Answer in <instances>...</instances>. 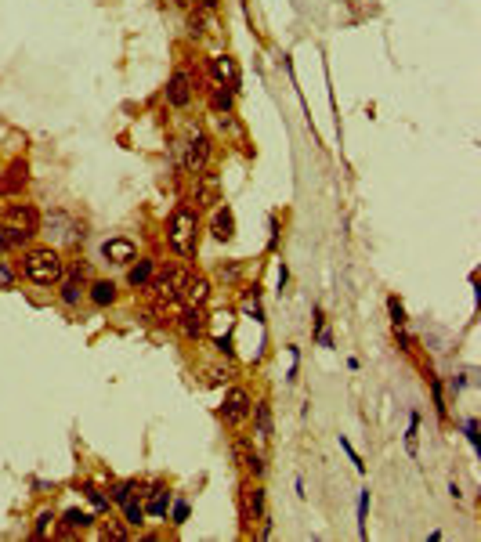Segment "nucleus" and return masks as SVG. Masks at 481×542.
Segmentation results:
<instances>
[{"mask_svg": "<svg viewBox=\"0 0 481 542\" xmlns=\"http://www.w3.org/2000/svg\"><path fill=\"white\" fill-rule=\"evenodd\" d=\"M102 538H105V542H109V538H112V542H127L131 531L119 524V521H105V524H102Z\"/></svg>", "mask_w": 481, "mask_h": 542, "instance_id": "nucleus-24", "label": "nucleus"}, {"mask_svg": "<svg viewBox=\"0 0 481 542\" xmlns=\"http://www.w3.org/2000/svg\"><path fill=\"white\" fill-rule=\"evenodd\" d=\"M80 492H83L87 499H91V506L98 509V514H109V506H112V502H109V495H102V492H98L95 485H83Z\"/></svg>", "mask_w": 481, "mask_h": 542, "instance_id": "nucleus-25", "label": "nucleus"}, {"mask_svg": "<svg viewBox=\"0 0 481 542\" xmlns=\"http://www.w3.org/2000/svg\"><path fill=\"white\" fill-rule=\"evenodd\" d=\"M206 159H210V138L199 131V126H189V141H185V167L192 174H203L206 170Z\"/></svg>", "mask_w": 481, "mask_h": 542, "instance_id": "nucleus-5", "label": "nucleus"}, {"mask_svg": "<svg viewBox=\"0 0 481 542\" xmlns=\"http://www.w3.org/2000/svg\"><path fill=\"white\" fill-rule=\"evenodd\" d=\"M387 311H391V322H395V329L409 322V318H405V307H402L398 297H387Z\"/></svg>", "mask_w": 481, "mask_h": 542, "instance_id": "nucleus-29", "label": "nucleus"}, {"mask_svg": "<svg viewBox=\"0 0 481 542\" xmlns=\"http://www.w3.org/2000/svg\"><path fill=\"white\" fill-rule=\"evenodd\" d=\"M91 300H95L98 307H109V304L116 300V282H105V278H98V282L91 285Z\"/></svg>", "mask_w": 481, "mask_h": 542, "instance_id": "nucleus-19", "label": "nucleus"}, {"mask_svg": "<svg viewBox=\"0 0 481 542\" xmlns=\"http://www.w3.org/2000/svg\"><path fill=\"white\" fill-rule=\"evenodd\" d=\"M463 430H467L470 444H474V449H477V420H467V423H463Z\"/></svg>", "mask_w": 481, "mask_h": 542, "instance_id": "nucleus-35", "label": "nucleus"}, {"mask_svg": "<svg viewBox=\"0 0 481 542\" xmlns=\"http://www.w3.org/2000/svg\"><path fill=\"white\" fill-rule=\"evenodd\" d=\"M264 517V488L254 485V488H243V521H261Z\"/></svg>", "mask_w": 481, "mask_h": 542, "instance_id": "nucleus-14", "label": "nucleus"}, {"mask_svg": "<svg viewBox=\"0 0 481 542\" xmlns=\"http://www.w3.org/2000/svg\"><path fill=\"white\" fill-rule=\"evenodd\" d=\"M250 416H254L257 441L268 444V441H272V405H268V401H254V412H250Z\"/></svg>", "mask_w": 481, "mask_h": 542, "instance_id": "nucleus-13", "label": "nucleus"}, {"mask_svg": "<svg viewBox=\"0 0 481 542\" xmlns=\"http://www.w3.org/2000/svg\"><path fill=\"white\" fill-rule=\"evenodd\" d=\"M189 521V502H177L174 506V524H185Z\"/></svg>", "mask_w": 481, "mask_h": 542, "instance_id": "nucleus-34", "label": "nucleus"}, {"mask_svg": "<svg viewBox=\"0 0 481 542\" xmlns=\"http://www.w3.org/2000/svg\"><path fill=\"white\" fill-rule=\"evenodd\" d=\"M250 412H254V398H250L247 387H232V391L225 394L221 416H225L228 423H243V420H250Z\"/></svg>", "mask_w": 481, "mask_h": 542, "instance_id": "nucleus-6", "label": "nucleus"}, {"mask_svg": "<svg viewBox=\"0 0 481 542\" xmlns=\"http://www.w3.org/2000/svg\"><path fill=\"white\" fill-rule=\"evenodd\" d=\"M232 87L225 83H214V90H210V105H214V112H232Z\"/></svg>", "mask_w": 481, "mask_h": 542, "instance_id": "nucleus-20", "label": "nucleus"}, {"mask_svg": "<svg viewBox=\"0 0 481 542\" xmlns=\"http://www.w3.org/2000/svg\"><path fill=\"white\" fill-rule=\"evenodd\" d=\"M340 449H344V452L351 456V463H355V470H358V473H362V470H366V463H362V459H358V452L351 449V441H348V437H340Z\"/></svg>", "mask_w": 481, "mask_h": 542, "instance_id": "nucleus-33", "label": "nucleus"}, {"mask_svg": "<svg viewBox=\"0 0 481 542\" xmlns=\"http://www.w3.org/2000/svg\"><path fill=\"white\" fill-rule=\"evenodd\" d=\"M420 416H416V412H412V420H409V434H405V452L416 459V452H420Z\"/></svg>", "mask_w": 481, "mask_h": 542, "instance_id": "nucleus-26", "label": "nucleus"}, {"mask_svg": "<svg viewBox=\"0 0 481 542\" xmlns=\"http://www.w3.org/2000/svg\"><path fill=\"white\" fill-rule=\"evenodd\" d=\"M196 235H199V210L189 203H177L167 220V242L177 257H196Z\"/></svg>", "mask_w": 481, "mask_h": 542, "instance_id": "nucleus-2", "label": "nucleus"}, {"mask_svg": "<svg viewBox=\"0 0 481 542\" xmlns=\"http://www.w3.org/2000/svg\"><path fill=\"white\" fill-rule=\"evenodd\" d=\"M25 184H29V163L25 159H11V163L4 167V174H0V196L15 199V196H22Z\"/></svg>", "mask_w": 481, "mask_h": 542, "instance_id": "nucleus-7", "label": "nucleus"}, {"mask_svg": "<svg viewBox=\"0 0 481 542\" xmlns=\"http://www.w3.org/2000/svg\"><path fill=\"white\" fill-rule=\"evenodd\" d=\"M11 278H15L11 268H8V264H0V282H11Z\"/></svg>", "mask_w": 481, "mask_h": 542, "instance_id": "nucleus-41", "label": "nucleus"}, {"mask_svg": "<svg viewBox=\"0 0 481 542\" xmlns=\"http://www.w3.org/2000/svg\"><path fill=\"white\" fill-rule=\"evenodd\" d=\"M264 470H268V466H264V456H261V452H247V473L261 481Z\"/></svg>", "mask_w": 481, "mask_h": 542, "instance_id": "nucleus-31", "label": "nucleus"}, {"mask_svg": "<svg viewBox=\"0 0 481 542\" xmlns=\"http://www.w3.org/2000/svg\"><path fill=\"white\" fill-rule=\"evenodd\" d=\"M196 8H199V11H214L218 0H196Z\"/></svg>", "mask_w": 481, "mask_h": 542, "instance_id": "nucleus-39", "label": "nucleus"}, {"mask_svg": "<svg viewBox=\"0 0 481 542\" xmlns=\"http://www.w3.org/2000/svg\"><path fill=\"white\" fill-rule=\"evenodd\" d=\"M167 102H170L174 109H189V102H192V76H189L185 69H177V73L167 80Z\"/></svg>", "mask_w": 481, "mask_h": 542, "instance_id": "nucleus-9", "label": "nucleus"}, {"mask_svg": "<svg viewBox=\"0 0 481 542\" xmlns=\"http://www.w3.org/2000/svg\"><path fill=\"white\" fill-rule=\"evenodd\" d=\"M210 73H214V80L218 83H225V87H239V66H235V58H228V54H214L210 58Z\"/></svg>", "mask_w": 481, "mask_h": 542, "instance_id": "nucleus-11", "label": "nucleus"}, {"mask_svg": "<svg viewBox=\"0 0 481 542\" xmlns=\"http://www.w3.org/2000/svg\"><path fill=\"white\" fill-rule=\"evenodd\" d=\"M279 246V220L272 217V239H268V249H275Z\"/></svg>", "mask_w": 481, "mask_h": 542, "instance_id": "nucleus-37", "label": "nucleus"}, {"mask_svg": "<svg viewBox=\"0 0 481 542\" xmlns=\"http://www.w3.org/2000/svg\"><path fill=\"white\" fill-rule=\"evenodd\" d=\"M225 379H228V369L221 372V369H210V384H225Z\"/></svg>", "mask_w": 481, "mask_h": 542, "instance_id": "nucleus-38", "label": "nucleus"}, {"mask_svg": "<svg viewBox=\"0 0 481 542\" xmlns=\"http://www.w3.org/2000/svg\"><path fill=\"white\" fill-rule=\"evenodd\" d=\"M54 524H58V514H54V509H40V514H37V524H33V538H47V535L54 531Z\"/></svg>", "mask_w": 481, "mask_h": 542, "instance_id": "nucleus-22", "label": "nucleus"}, {"mask_svg": "<svg viewBox=\"0 0 481 542\" xmlns=\"http://www.w3.org/2000/svg\"><path fill=\"white\" fill-rule=\"evenodd\" d=\"M431 398H434V412L445 420V412H449V405H445V394H441V379L438 376H431Z\"/></svg>", "mask_w": 481, "mask_h": 542, "instance_id": "nucleus-28", "label": "nucleus"}, {"mask_svg": "<svg viewBox=\"0 0 481 542\" xmlns=\"http://www.w3.org/2000/svg\"><path fill=\"white\" fill-rule=\"evenodd\" d=\"M4 232H8V242L11 246L29 242V239L40 232V213L29 206V203H11L4 210Z\"/></svg>", "mask_w": 481, "mask_h": 542, "instance_id": "nucleus-3", "label": "nucleus"}, {"mask_svg": "<svg viewBox=\"0 0 481 542\" xmlns=\"http://www.w3.org/2000/svg\"><path fill=\"white\" fill-rule=\"evenodd\" d=\"M206 326H210V314L203 311V307H185L182 314H177V329H182V336L185 340H199L203 333H206Z\"/></svg>", "mask_w": 481, "mask_h": 542, "instance_id": "nucleus-8", "label": "nucleus"}, {"mask_svg": "<svg viewBox=\"0 0 481 542\" xmlns=\"http://www.w3.org/2000/svg\"><path fill=\"white\" fill-rule=\"evenodd\" d=\"M22 275L33 285H58L62 275H66V261H62V253H58V246H33V249H25Z\"/></svg>", "mask_w": 481, "mask_h": 542, "instance_id": "nucleus-1", "label": "nucleus"}, {"mask_svg": "<svg viewBox=\"0 0 481 542\" xmlns=\"http://www.w3.org/2000/svg\"><path fill=\"white\" fill-rule=\"evenodd\" d=\"M80 293H83V264H76L69 271V278L62 282V304H80Z\"/></svg>", "mask_w": 481, "mask_h": 542, "instance_id": "nucleus-16", "label": "nucleus"}, {"mask_svg": "<svg viewBox=\"0 0 481 542\" xmlns=\"http://www.w3.org/2000/svg\"><path fill=\"white\" fill-rule=\"evenodd\" d=\"M153 261H138L134 268H131V275H127V282L134 285V290H141V285H148V282H153Z\"/></svg>", "mask_w": 481, "mask_h": 542, "instance_id": "nucleus-21", "label": "nucleus"}, {"mask_svg": "<svg viewBox=\"0 0 481 542\" xmlns=\"http://www.w3.org/2000/svg\"><path fill=\"white\" fill-rule=\"evenodd\" d=\"M44 228H47V239H51L54 246H76V242L83 239L80 220H76L73 213H66V210H51V213L44 217Z\"/></svg>", "mask_w": 481, "mask_h": 542, "instance_id": "nucleus-4", "label": "nucleus"}, {"mask_svg": "<svg viewBox=\"0 0 481 542\" xmlns=\"http://www.w3.org/2000/svg\"><path fill=\"white\" fill-rule=\"evenodd\" d=\"M182 300L192 304V307H203V304L210 300V278L189 271V275H185V285H182Z\"/></svg>", "mask_w": 481, "mask_h": 542, "instance_id": "nucleus-10", "label": "nucleus"}, {"mask_svg": "<svg viewBox=\"0 0 481 542\" xmlns=\"http://www.w3.org/2000/svg\"><path fill=\"white\" fill-rule=\"evenodd\" d=\"M210 228H214V239L228 242L235 235V213H232V206H218L214 210V220H210Z\"/></svg>", "mask_w": 481, "mask_h": 542, "instance_id": "nucleus-15", "label": "nucleus"}, {"mask_svg": "<svg viewBox=\"0 0 481 542\" xmlns=\"http://www.w3.org/2000/svg\"><path fill=\"white\" fill-rule=\"evenodd\" d=\"M315 340L322 343V347H333V336H329V329H326V318H322V311L315 307Z\"/></svg>", "mask_w": 481, "mask_h": 542, "instance_id": "nucleus-30", "label": "nucleus"}, {"mask_svg": "<svg viewBox=\"0 0 481 542\" xmlns=\"http://www.w3.org/2000/svg\"><path fill=\"white\" fill-rule=\"evenodd\" d=\"M167 509H170V492L163 485H153V492H148V506H145V514H153V517H167Z\"/></svg>", "mask_w": 481, "mask_h": 542, "instance_id": "nucleus-18", "label": "nucleus"}, {"mask_svg": "<svg viewBox=\"0 0 481 542\" xmlns=\"http://www.w3.org/2000/svg\"><path fill=\"white\" fill-rule=\"evenodd\" d=\"M218 350L232 358V336H218Z\"/></svg>", "mask_w": 481, "mask_h": 542, "instance_id": "nucleus-36", "label": "nucleus"}, {"mask_svg": "<svg viewBox=\"0 0 481 542\" xmlns=\"http://www.w3.org/2000/svg\"><path fill=\"white\" fill-rule=\"evenodd\" d=\"M138 488H141L138 481H116V485H112V492H109V502L124 506L127 499H134V492H138Z\"/></svg>", "mask_w": 481, "mask_h": 542, "instance_id": "nucleus-23", "label": "nucleus"}, {"mask_svg": "<svg viewBox=\"0 0 481 542\" xmlns=\"http://www.w3.org/2000/svg\"><path fill=\"white\" fill-rule=\"evenodd\" d=\"M91 524H95V514H87V509H66V517H62V535L87 531Z\"/></svg>", "mask_w": 481, "mask_h": 542, "instance_id": "nucleus-17", "label": "nucleus"}, {"mask_svg": "<svg viewBox=\"0 0 481 542\" xmlns=\"http://www.w3.org/2000/svg\"><path fill=\"white\" fill-rule=\"evenodd\" d=\"M124 509H127V524H131V528H141V524H145V506H141L138 499H127Z\"/></svg>", "mask_w": 481, "mask_h": 542, "instance_id": "nucleus-27", "label": "nucleus"}, {"mask_svg": "<svg viewBox=\"0 0 481 542\" xmlns=\"http://www.w3.org/2000/svg\"><path fill=\"white\" fill-rule=\"evenodd\" d=\"M11 249V242H8V232H4V225H0V253H8Z\"/></svg>", "mask_w": 481, "mask_h": 542, "instance_id": "nucleus-40", "label": "nucleus"}, {"mask_svg": "<svg viewBox=\"0 0 481 542\" xmlns=\"http://www.w3.org/2000/svg\"><path fill=\"white\" fill-rule=\"evenodd\" d=\"M366 509H369V488L358 495V535L366 538Z\"/></svg>", "mask_w": 481, "mask_h": 542, "instance_id": "nucleus-32", "label": "nucleus"}, {"mask_svg": "<svg viewBox=\"0 0 481 542\" xmlns=\"http://www.w3.org/2000/svg\"><path fill=\"white\" fill-rule=\"evenodd\" d=\"M174 4H182V8H189V4H192V0H174Z\"/></svg>", "mask_w": 481, "mask_h": 542, "instance_id": "nucleus-42", "label": "nucleus"}, {"mask_svg": "<svg viewBox=\"0 0 481 542\" xmlns=\"http://www.w3.org/2000/svg\"><path fill=\"white\" fill-rule=\"evenodd\" d=\"M134 253H138V249H134L131 239H105V242H102V257L112 261V264H131Z\"/></svg>", "mask_w": 481, "mask_h": 542, "instance_id": "nucleus-12", "label": "nucleus"}]
</instances>
